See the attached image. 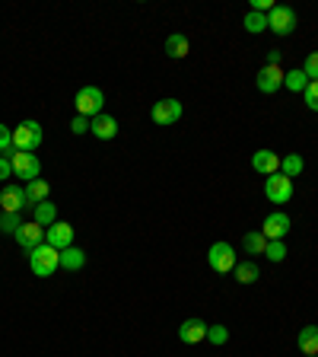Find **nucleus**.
<instances>
[{
	"mask_svg": "<svg viewBox=\"0 0 318 357\" xmlns=\"http://www.w3.org/2000/svg\"><path fill=\"white\" fill-rule=\"evenodd\" d=\"M303 169H306V160L299 157V153H287V157H281V173L287 175V179H296Z\"/></svg>",
	"mask_w": 318,
	"mask_h": 357,
	"instance_id": "24",
	"label": "nucleus"
},
{
	"mask_svg": "<svg viewBox=\"0 0 318 357\" xmlns=\"http://www.w3.org/2000/svg\"><path fill=\"white\" fill-rule=\"evenodd\" d=\"M233 271H235V281H239V284H245V287H249V284H255V281H258V274H261V271H258V265H255V262H251V259H245V262H235V268H233Z\"/></svg>",
	"mask_w": 318,
	"mask_h": 357,
	"instance_id": "23",
	"label": "nucleus"
},
{
	"mask_svg": "<svg viewBox=\"0 0 318 357\" xmlns=\"http://www.w3.org/2000/svg\"><path fill=\"white\" fill-rule=\"evenodd\" d=\"M29 265H32V274H35V278H51V274L61 268V252L51 249L48 243H42L29 252Z\"/></svg>",
	"mask_w": 318,
	"mask_h": 357,
	"instance_id": "1",
	"label": "nucleus"
},
{
	"mask_svg": "<svg viewBox=\"0 0 318 357\" xmlns=\"http://www.w3.org/2000/svg\"><path fill=\"white\" fill-rule=\"evenodd\" d=\"M207 265L217 274H229L235 268V249L229 243H213L210 252H207Z\"/></svg>",
	"mask_w": 318,
	"mask_h": 357,
	"instance_id": "6",
	"label": "nucleus"
},
{
	"mask_svg": "<svg viewBox=\"0 0 318 357\" xmlns=\"http://www.w3.org/2000/svg\"><path fill=\"white\" fill-rule=\"evenodd\" d=\"M0 207H3V214H19L23 207H29V201H26V185H16V182L3 185V191H0Z\"/></svg>",
	"mask_w": 318,
	"mask_h": 357,
	"instance_id": "9",
	"label": "nucleus"
},
{
	"mask_svg": "<svg viewBox=\"0 0 318 357\" xmlns=\"http://www.w3.org/2000/svg\"><path fill=\"white\" fill-rule=\"evenodd\" d=\"M74 106H76V115L96 118V115H102V106H106V93L99 90V86H83L74 96Z\"/></svg>",
	"mask_w": 318,
	"mask_h": 357,
	"instance_id": "3",
	"label": "nucleus"
},
{
	"mask_svg": "<svg viewBox=\"0 0 318 357\" xmlns=\"http://www.w3.org/2000/svg\"><path fill=\"white\" fill-rule=\"evenodd\" d=\"M283 77H287V70L283 68H271V64H265V68L258 70V77H255V86L271 96V93H277L283 86Z\"/></svg>",
	"mask_w": 318,
	"mask_h": 357,
	"instance_id": "12",
	"label": "nucleus"
},
{
	"mask_svg": "<svg viewBox=\"0 0 318 357\" xmlns=\"http://www.w3.org/2000/svg\"><path fill=\"white\" fill-rule=\"evenodd\" d=\"M45 243L58 252L70 249V246H74V227H70L67 221H54L51 227L45 230Z\"/></svg>",
	"mask_w": 318,
	"mask_h": 357,
	"instance_id": "10",
	"label": "nucleus"
},
{
	"mask_svg": "<svg viewBox=\"0 0 318 357\" xmlns=\"http://www.w3.org/2000/svg\"><path fill=\"white\" fill-rule=\"evenodd\" d=\"M265 198L271 205H287L293 198V179H287L283 173H274L265 179Z\"/></svg>",
	"mask_w": 318,
	"mask_h": 357,
	"instance_id": "5",
	"label": "nucleus"
},
{
	"mask_svg": "<svg viewBox=\"0 0 318 357\" xmlns=\"http://www.w3.org/2000/svg\"><path fill=\"white\" fill-rule=\"evenodd\" d=\"M13 239H16L19 246H23L26 252H32L35 246L45 243V227H42V223H35V221H29V223L23 221V227H19V230L13 233Z\"/></svg>",
	"mask_w": 318,
	"mask_h": 357,
	"instance_id": "11",
	"label": "nucleus"
},
{
	"mask_svg": "<svg viewBox=\"0 0 318 357\" xmlns=\"http://www.w3.org/2000/svg\"><path fill=\"white\" fill-rule=\"evenodd\" d=\"M178 342L182 344L207 342V322L204 319H185L182 326H178Z\"/></svg>",
	"mask_w": 318,
	"mask_h": 357,
	"instance_id": "15",
	"label": "nucleus"
},
{
	"mask_svg": "<svg viewBox=\"0 0 318 357\" xmlns=\"http://www.w3.org/2000/svg\"><path fill=\"white\" fill-rule=\"evenodd\" d=\"M48 195H51V185H48L45 179H35V182L26 185V201H29L32 207L42 205V201H48Z\"/></svg>",
	"mask_w": 318,
	"mask_h": 357,
	"instance_id": "19",
	"label": "nucleus"
},
{
	"mask_svg": "<svg viewBox=\"0 0 318 357\" xmlns=\"http://www.w3.org/2000/svg\"><path fill=\"white\" fill-rule=\"evenodd\" d=\"M309 357H318V354H309Z\"/></svg>",
	"mask_w": 318,
	"mask_h": 357,
	"instance_id": "36",
	"label": "nucleus"
},
{
	"mask_svg": "<svg viewBox=\"0 0 318 357\" xmlns=\"http://www.w3.org/2000/svg\"><path fill=\"white\" fill-rule=\"evenodd\" d=\"M207 342L210 344H226L229 342V328L220 326V322H217V326H207Z\"/></svg>",
	"mask_w": 318,
	"mask_h": 357,
	"instance_id": "28",
	"label": "nucleus"
},
{
	"mask_svg": "<svg viewBox=\"0 0 318 357\" xmlns=\"http://www.w3.org/2000/svg\"><path fill=\"white\" fill-rule=\"evenodd\" d=\"M267 64H271V68H281V51H277V48L267 51Z\"/></svg>",
	"mask_w": 318,
	"mask_h": 357,
	"instance_id": "35",
	"label": "nucleus"
},
{
	"mask_svg": "<svg viewBox=\"0 0 318 357\" xmlns=\"http://www.w3.org/2000/svg\"><path fill=\"white\" fill-rule=\"evenodd\" d=\"M242 249L249 252V255H265V249H267L265 233H261V230H251V233H245L242 236Z\"/></svg>",
	"mask_w": 318,
	"mask_h": 357,
	"instance_id": "22",
	"label": "nucleus"
},
{
	"mask_svg": "<svg viewBox=\"0 0 318 357\" xmlns=\"http://www.w3.org/2000/svg\"><path fill=\"white\" fill-rule=\"evenodd\" d=\"M290 227H293V221H290L283 211H274L265 217V223H261V233H265V239H283V236L290 233Z\"/></svg>",
	"mask_w": 318,
	"mask_h": 357,
	"instance_id": "13",
	"label": "nucleus"
},
{
	"mask_svg": "<svg viewBox=\"0 0 318 357\" xmlns=\"http://www.w3.org/2000/svg\"><path fill=\"white\" fill-rule=\"evenodd\" d=\"M10 163H13V175H16V179H23L26 185L35 182L38 175H42V163H38L35 153L13 150V153H10Z\"/></svg>",
	"mask_w": 318,
	"mask_h": 357,
	"instance_id": "4",
	"label": "nucleus"
},
{
	"mask_svg": "<svg viewBox=\"0 0 318 357\" xmlns=\"http://www.w3.org/2000/svg\"><path fill=\"white\" fill-rule=\"evenodd\" d=\"M265 255L271 262H283V259H287V243H283V239H267Z\"/></svg>",
	"mask_w": 318,
	"mask_h": 357,
	"instance_id": "27",
	"label": "nucleus"
},
{
	"mask_svg": "<svg viewBox=\"0 0 318 357\" xmlns=\"http://www.w3.org/2000/svg\"><path fill=\"white\" fill-rule=\"evenodd\" d=\"M90 134H96L99 141H115L118 137V118H112V115H96V118H90Z\"/></svg>",
	"mask_w": 318,
	"mask_h": 357,
	"instance_id": "16",
	"label": "nucleus"
},
{
	"mask_svg": "<svg viewBox=\"0 0 318 357\" xmlns=\"http://www.w3.org/2000/svg\"><path fill=\"white\" fill-rule=\"evenodd\" d=\"M303 74L309 77V80H318V51H312L309 58H306V64H303Z\"/></svg>",
	"mask_w": 318,
	"mask_h": 357,
	"instance_id": "32",
	"label": "nucleus"
},
{
	"mask_svg": "<svg viewBox=\"0 0 318 357\" xmlns=\"http://www.w3.org/2000/svg\"><path fill=\"white\" fill-rule=\"evenodd\" d=\"M296 344H299L303 357L318 354V326H306L303 332H299V338H296Z\"/></svg>",
	"mask_w": 318,
	"mask_h": 357,
	"instance_id": "18",
	"label": "nucleus"
},
{
	"mask_svg": "<svg viewBox=\"0 0 318 357\" xmlns=\"http://www.w3.org/2000/svg\"><path fill=\"white\" fill-rule=\"evenodd\" d=\"M251 169L255 173H261L267 179V175H274V173H281V153H274V150H267V147H261V150L251 157Z\"/></svg>",
	"mask_w": 318,
	"mask_h": 357,
	"instance_id": "14",
	"label": "nucleus"
},
{
	"mask_svg": "<svg viewBox=\"0 0 318 357\" xmlns=\"http://www.w3.org/2000/svg\"><path fill=\"white\" fill-rule=\"evenodd\" d=\"M19 227H23V217H19V214H0V230H3V233H16Z\"/></svg>",
	"mask_w": 318,
	"mask_h": 357,
	"instance_id": "29",
	"label": "nucleus"
},
{
	"mask_svg": "<svg viewBox=\"0 0 318 357\" xmlns=\"http://www.w3.org/2000/svg\"><path fill=\"white\" fill-rule=\"evenodd\" d=\"M70 131H74V134H86V131H90V118H83V115H76L74 122H70Z\"/></svg>",
	"mask_w": 318,
	"mask_h": 357,
	"instance_id": "33",
	"label": "nucleus"
},
{
	"mask_svg": "<svg viewBox=\"0 0 318 357\" xmlns=\"http://www.w3.org/2000/svg\"><path fill=\"white\" fill-rule=\"evenodd\" d=\"M10 175H13V163H10V157H0V182H7Z\"/></svg>",
	"mask_w": 318,
	"mask_h": 357,
	"instance_id": "34",
	"label": "nucleus"
},
{
	"mask_svg": "<svg viewBox=\"0 0 318 357\" xmlns=\"http://www.w3.org/2000/svg\"><path fill=\"white\" fill-rule=\"evenodd\" d=\"M83 265H86V252L83 249L70 246V249L61 252V268H64V271H80Z\"/></svg>",
	"mask_w": 318,
	"mask_h": 357,
	"instance_id": "20",
	"label": "nucleus"
},
{
	"mask_svg": "<svg viewBox=\"0 0 318 357\" xmlns=\"http://www.w3.org/2000/svg\"><path fill=\"white\" fill-rule=\"evenodd\" d=\"M182 115H185V106L178 99H159V102H153V109H150V118L156 125H175Z\"/></svg>",
	"mask_w": 318,
	"mask_h": 357,
	"instance_id": "7",
	"label": "nucleus"
},
{
	"mask_svg": "<svg viewBox=\"0 0 318 357\" xmlns=\"http://www.w3.org/2000/svg\"><path fill=\"white\" fill-rule=\"evenodd\" d=\"M32 221H35V223H42V227L48 230L54 221H58V207H54L51 201H42V205H35V207H32Z\"/></svg>",
	"mask_w": 318,
	"mask_h": 357,
	"instance_id": "21",
	"label": "nucleus"
},
{
	"mask_svg": "<svg viewBox=\"0 0 318 357\" xmlns=\"http://www.w3.org/2000/svg\"><path fill=\"white\" fill-rule=\"evenodd\" d=\"M13 153V128L0 125V157H10Z\"/></svg>",
	"mask_w": 318,
	"mask_h": 357,
	"instance_id": "30",
	"label": "nucleus"
},
{
	"mask_svg": "<svg viewBox=\"0 0 318 357\" xmlns=\"http://www.w3.org/2000/svg\"><path fill=\"white\" fill-rule=\"evenodd\" d=\"M283 86H287L290 93H306V86H309V77L303 74V68L287 70V77H283Z\"/></svg>",
	"mask_w": 318,
	"mask_h": 357,
	"instance_id": "25",
	"label": "nucleus"
},
{
	"mask_svg": "<svg viewBox=\"0 0 318 357\" xmlns=\"http://www.w3.org/2000/svg\"><path fill=\"white\" fill-rule=\"evenodd\" d=\"M242 26H245V32L258 35V32L267 29V16H265V13H255V10H249V13H245V19H242Z\"/></svg>",
	"mask_w": 318,
	"mask_h": 357,
	"instance_id": "26",
	"label": "nucleus"
},
{
	"mask_svg": "<svg viewBox=\"0 0 318 357\" xmlns=\"http://www.w3.org/2000/svg\"><path fill=\"white\" fill-rule=\"evenodd\" d=\"M188 51H191V42L182 35V32H175V35L166 38V54H169V58L182 61V58H188Z\"/></svg>",
	"mask_w": 318,
	"mask_h": 357,
	"instance_id": "17",
	"label": "nucleus"
},
{
	"mask_svg": "<svg viewBox=\"0 0 318 357\" xmlns=\"http://www.w3.org/2000/svg\"><path fill=\"white\" fill-rule=\"evenodd\" d=\"M303 96H306V106H309L312 112H318V80H309Z\"/></svg>",
	"mask_w": 318,
	"mask_h": 357,
	"instance_id": "31",
	"label": "nucleus"
},
{
	"mask_svg": "<svg viewBox=\"0 0 318 357\" xmlns=\"http://www.w3.org/2000/svg\"><path fill=\"white\" fill-rule=\"evenodd\" d=\"M42 141H45V131H42V125L38 122H19L13 128V150H26V153H35L38 147H42Z\"/></svg>",
	"mask_w": 318,
	"mask_h": 357,
	"instance_id": "2",
	"label": "nucleus"
},
{
	"mask_svg": "<svg viewBox=\"0 0 318 357\" xmlns=\"http://www.w3.org/2000/svg\"><path fill=\"white\" fill-rule=\"evenodd\" d=\"M267 29H271L274 35H290V32L296 29V10L277 3V7L267 13Z\"/></svg>",
	"mask_w": 318,
	"mask_h": 357,
	"instance_id": "8",
	"label": "nucleus"
}]
</instances>
